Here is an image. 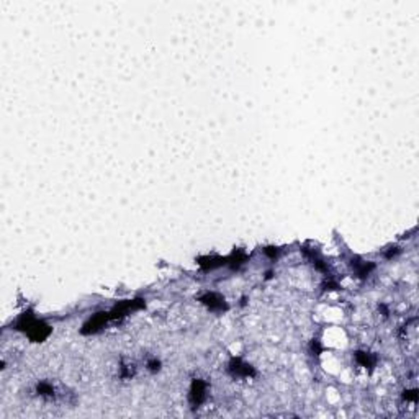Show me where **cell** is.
Returning <instances> with one entry per match:
<instances>
[{
	"label": "cell",
	"instance_id": "obj_1",
	"mask_svg": "<svg viewBox=\"0 0 419 419\" xmlns=\"http://www.w3.org/2000/svg\"><path fill=\"white\" fill-rule=\"evenodd\" d=\"M205 400V383L202 380H195L190 390V401L193 406H198Z\"/></svg>",
	"mask_w": 419,
	"mask_h": 419
}]
</instances>
